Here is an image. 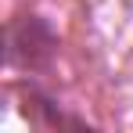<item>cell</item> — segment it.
<instances>
[{
    "mask_svg": "<svg viewBox=\"0 0 133 133\" xmlns=\"http://www.w3.org/2000/svg\"><path fill=\"white\" fill-rule=\"evenodd\" d=\"M54 50H58V36L43 18L25 15V18H15L7 25V61L11 65L40 72L50 65Z\"/></svg>",
    "mask_w": 133,
    "mask_h": 133,
    "instance_id": "cell-1",
    "label": "cell"
}]
</instances>
